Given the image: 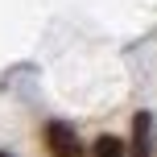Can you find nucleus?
<instances>
[{
  "mask_svg": "<svg viewBox=\"0 0 157 157\" xmlns=\"http://www.w3.org/2000/svg\"><path fill=\"white\" fill-rule=\"evenodd\" d=\"M91 157H128V145L120 141V136L103 132V136H95V145H91Z\"/></svg>",
  "mask_w": 157,
  "mask_h": 157,
  "instance_id": "nucleus-3",
  "label": "nucleus"
},
{
  "mask_svg": "<svg viewBox=\"0 0 157 157\" xmlns=\"http://www.w3.org/2000/svg\"><path fill=\"white\" fill-rule=\"evenodd\" d=\"M41 141H46V153H50V157H87L83 141H78V132L66 124V120H46Z\"/></svg>",
  "mask_w": 157,
  "mask_h": 157,
  "instance_id": "nucleus-1",
  "label": "nucleus"
},
{
  "mask_svg": "<svg viewBox=\"0 0 157 157\" xmlns=\"http://www.w3.org/2000/svg\"><path fill=\"white\" fill-rule=\"evenodd\" d=\"M128 157H153V116H149V112H136V116H132Z\"/></svg>",
  "mask_w": 157,
  "mask_h": 157,
  "instance_id": "nucleus-2",
  "label": "nucleus"
},
{
  "mask_svg": "<svg viewBox=\"0 0 157 157\" xmlns=\"http://www.w3.org/2000/svg\"><path fill=\"white\" fill-rule=\"evenodd\" d=\"M0 157H13V153H4V149H0Z\"/></svg>",
  "mask_w": 157,
  "mask_h": 157,
  "instance_id": "nucleus-4",
  "label": "nucleus"
}]
</instances>
